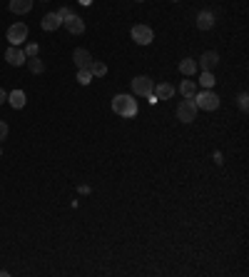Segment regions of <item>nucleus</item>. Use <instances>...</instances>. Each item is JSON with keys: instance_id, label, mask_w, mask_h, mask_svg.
Instances as JSON below:
<instances>
[{"instance_id": "412c9836", "label": "nucleus", "mask_w": 249, "mask_h": 277, "mask_svg": "<svg viewBox=\"0 0 249 277\" xmlns=\"http://www.w3.org/2000/svg\"><path fill=\"white\" fill-rule=\"evenodd\" d=\"M25 57H35L38 53H40V48H38V43H30V45H25Z\"/></svg>"}, {"instance_id": "1a4fd4ad", "label": "nucleus", "mask_w": 249, "mask_h": 277, "mask_svg": "<svg viewBox=\"0 0 249 277\" xmlns=\"http://www.w3.org/2000/svg\"><path fill=\"white\" fill-rule=\"evenodd\" d=\"M62 25H65L73 35H80V33H85V23H83V18L80 15H70V18H65V20H62Z\"/></svg>"}, {"instance_id": "a211bd4d", "label": "nucleus", "mask_w": 249, "mask_h": 277, "mask_svg": "<svg viewBox=\"0 0 249 277\" xmlns=\"http://www.w3.org/2000/svg\"><path fill=\"white\" fill-rule=\"evenodd\" d=\"M90 73H92V78H102V75L107 73V65H105V62H100V60H92Z\"/></svg>"}, {"instance_id": "ddd939ff", "label": "nucleus", "mask_w": 249, "mask_h": 277, "mask_svg": "<svg viewBox=\"0 0 249 277\" xmlns=\"http://www.w3.org/2000/svg\"><path fill=\"white\" fill-rule=\"evenodd\" d=\"M152 93H155V98H157V100H169V98L174 95V88H172L169 83H160Z\"/></svg>"}, {"instance_id": "6e6552de", "label": "nucleus", "mask_w": 249, "mask_h": 277, "mask_svg": "<svg viewBox=\"0 0 249 277\" xmlns=\"http://www.w3.org/2000/svg\"><path fill=\"white\" fill-rule=\"evenodd\" d=\"M217 62H219V55H217L214 50H207V53H202V57L197 60V67H202V70L212 73L214 67H217Z\"/></svg>"}, {"instance_id": "dca6fc26", "label": "nucleus", "mask_w": 249, "mask_h": 277, "mask_svg": "<svg viewBox=\"0 0 249 277\" xmlns=\"http://www.w3.org/2000/svg\"><path fill=\"white\" fill-rule=\"evenodd\" d=\"M8 103H10L15 110L25 108V93H23V90H13V93L8 95Z\"/></svg>"}, {"instance_id": "f257e3e1", "label": "nucleus", "mask_w": 249, "mask_h": 277, "mask_svg": "<svg viewBox=\"0 0 249 277\" xmlns=\"http://www.w3.org/2000/svg\"><path fill=\"white\" fill-rule=\"evenodd\" d=\"M112 110H115L120 117H135V115H137V103H135L132 95H115Z\"/></svg>"}, {"instance_id": "a878e982", "label": "nucleus", "mask_w": 249, "mask_h": 277, "mask_svg": "<svg viewBox=\"0 0 249 277\" xmlns=\"http://www.w3.org/2000/svg\"><path fill=\"white\" fill-rule=\"evenodd\" d=\"M5 100H8V93H5V90H3V88H0V105H3V103H5Z\"/></svg>"}, {"instance_id": "bb28decb", "label": "nucleus", "mask_w": 249, "mask_h": 277, "mask_svg": "<svg viewBox=\"0 0 249 277\" xmlns=\"http://www.w3.org/2000/svg\"><path fill=\"white\" fill-rule=\"evenodd\" d=\"M92 3V0H80V5H90Z\"/></svg>"}, {"instance_id": "aec40b11", "label": "nucleus", "mask_w": 249, "mask_h": 277, "mask_svg": "<svg viewBox=\"0 0 249 277\" xmlns=\"http://www.w3.org/2000/svg\"><path fill=\"white\" fill-rule=\"evenodd\" d=\"M200 83H202L207 90H212V88H214V75H212V73H207V70H202V75H200Z\"/></svg>"}, {"instance_id": "393cba45", "label": "nucleus", "mask_w": 249, "mask_h": 277, "mask_svg": "<svg viewBox=\"0 0 249 277\" xmlns=\"http://www.w3.org/2000/svg\"><path fill=\"white\" fill-rule=\"evenodd\" d=\"M57 15H60L62 20H65V18H70V15H73V10H70V8H60V10H57Z\"/></svg>"}, {"instance_id": "5701e85b", "label": "nucleus", "mask_w": 249, "mask_h": 277, "mask_svg": "<svg viewBox=\"0 0 249 277\" xmlns=\"http://www.w3.org/2000/svg\"><path fill=\"white\" fill-rule=\"evenodd\" d=\"M237 103H239V108H242V110H247V108H249V95H247V93H239Z\"/></svg>"}, {"instance_id": "0eeeda50", "label": "nucleus", "mask_w": 249, "mask_h": 277, "mask_svg": "<svg viewBox=\"0 0 249 277\" xmlns=\"http://www.w3.org/2000/svg\"><path fill=\"white\" fill-rule=\"evenodd\" d=\"M25 38H28V25H25V23H15V25L8 28V40H10V45H20Z\"/></svg>"}, {"instance_id": "20e7f679", "label": "nucleus", "mask_w": 249, "mask_h": 277, "mask_svg": "<svg viewBox=\"0 0 249 277\" xmlns=\"http://www.w3.org/2000/svg\"><path fill=\"white\" fill-rule=\"evenodd\" d=\"M195 103H197V108H202V110H217V108H219V98H217V93H212V90L200 93Z\"/></svg>"}, {"instance_id": "f3484780", "label": "nucleus", "mask_w": 249, "mask_h": 277, "mask_svg": "<svg viewBox=\"0 0 249 277\" xmlns=\"http://www.w3.org/2000/svg\"><path fill=\"white\" fill-rule=\"evenodd\" d=\"M179 93H182L184 98H195V93H197V85H195V80H184V83L179 85Z\"/></svg>"}, {"instance_id": "f03ea898", "label": "nucleus", "mask_w": 249, "mask_h": 277, "mask_svg": "<svg viewBox=\"0 0 249 277\" xmlns=\"http://www.w3.org/2000/svg\"><path fill=\"white\" fill-rule=\"evenodd\" d=\"M197 103H195V98H187V100H182L179 105H177V117L182 120V122H195L197 120Z\"/></svg>"}, {"instance_id": "4468645a", "label": "nucleus", "mask_w": 249, "mask_h": 277, "mask_svg": "<svg viewBox=\"0 0 249 277\" xmlns=\"http://www.w3.org/2000/svg\"><path fill=\"white\" fill-rule=\"evenodd\" d=\"M10 10L23 15V13H30L33 10V0H10Z\"/></svg>"}, {"instance_id": "6ab92c4d", "label": "nucleus", "mask_w": 249, "mask_h": 277, "mask_svg": "<svg viewBox=\"0 0 249 277\" xmlns=\"http://www.w3.org/2000/svg\"><path fill=\"white\" fill-rule=\"evenodd\" d=\"M25 62H28V67H30V73H42V70H45V65H42V60H38V55H35V57H28Z\"/></svg>"}, {"instance_id": "b1692460", "label": "nucleus", "mask_w": 249, "mask_h": 277, "mask_svg": "<svg viewBox=\"0 0 249 277\" xmlns=\"http://www.w3.org/2000/svg\"><path fill=\"white\" fill-rule=\"evenodd\" d=\"M5 137H8V122L0 120V140H5Z\"/></svg>"}, {"instance_id": "9d476101", "label": "nucleus", "mask_w": 249, "mask_h": 277, "mask_svg": "<svg viewBox=\"0 0 249 277\" xmlns=\"http://www.w3.org/2000/svg\"><path fill=\"white\" fill-rule=\"evenodd\" d=\"M5 60H8L10 65H15V67H18V65H23L28 57H25V53H23L18 45H10V48L5 50Z\"/></svg>"}, {"instance_id": "7ed1b4c3", "label": "nucleus", "mask_w": 249, "mask_h": 277, "mask_svg": "<svg viewBox=\"0 0 249 277\" xmlns=\"http://www.w3.org/2000/svg\"><path fill=\"white\" fill-rule=\"evenodd\" d=\"M130 35H132V40H135L137 45H150V43L155 40V33H152L150 25H135Z\"/></svg>"}, {"instance_id": "9b49d317", "label": "nucleus", "mask_w": 249, "mask_h": 277, "mask_svg": "<svg viewBox=\"0 0 249 277\" xmlns=\"http://www.w3.org/2000/svg\"><path fill=\"white\" fill-rule=\"evenodd\" d=\"M42 30H47V33H52V30H57L60 25H62V18L57 15V13H47L45 18H42Z\"/></svg>"}, {"instance_id": "2eb2a0df", "label": "nucleus", "mask_w": 249, "mask_h": 277, "mask_svg": "<svg viewBox=\"0 0 249 277\" xmlns=\"http://www.w3.org/2000/svg\"><path fill=\"white\" fill-rule=\"evenodd\" d=\"M179 73H182V75H195V73H197V60H195V57H184V60L179 62Z\"/></svg>"}, {"instance_id": "4be33fe9", "label": "nucleus", "mask_w": 249, "mask_h": 277, "mask_svg": "<svg viewBox=\"0 0 249 277\" xmlns=\"http://www.w3.org/2000/svg\"><path fill=\"white\" fill-rule=\"evenodd\" d=\"M90 80H92V73H90V70H80V73H78V83H80V85H87Z\"/></svg>"}, {"instance_id": "423d86ee", "label": "nucleus", "mask_w": 249, "mask_h": 277, "mask_svg": "<svg viewBox=\"0 0 249 277\" xmlns=\"http://www.w3.org/2000/svg\"><path fill=\"white\" fill-rule=\"evenodd\" d=\"M73 60H75V67H78V70H90V65H92V55H90V50H85V48H75Z\"/></svg>"}, {"instance_id": "f8f14e48", "label": "nucleus", "mask_w": 249, "mask_h": 277, "mask_svg": "<svg viewBox=\"0 0 249 277\" xmlns=\"http://www.w3.org/2000/svg\"><path fill=\"white\" fill-rule=\"evenodd\" d=\"M195 23H197V28H200V30H212V28H214V15H212L209 10H202V13L197 15V20H195Z\"/></svg>"}, {"instance_id": "39448f33", "label": "nucleus", "mask_w": 249, "mask_h": 277, "mask_svg": "<svg viewBox=\"0 0 249 277\" xmlns=\"http://www.w3.org/2000/svg\"><path fill=\"white\" fill-rule=\"evenodd\" d=\"M152 90H155V83H152L150 78L140 75V78H135V80H132V93H135V95L147 98V95H152Z\"/></svg>"}]
</instances>
